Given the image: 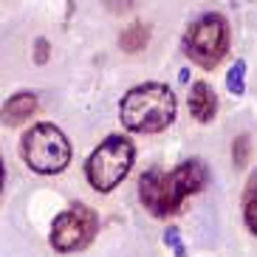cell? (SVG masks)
Returning <instances> with one entry per match:
<instances>
[{
  "mask_svg": "<svg viewBox=\"0 0 257 257\" xmlns=\"http://www.w3.org/2000/svg\"><path fill=\"white\" fill-rule=\"evenodd\" d=\"M212 181L209 167L201 159H189L164 173V170H147L139 178V201L153 218H170L181 209L184 198L195 195Z\"/></svg>",
  "mask_w": 257,
  "mask_h": 257,
  "instance_id": "6da1fadb",
  "label": "cell"
},
{
  "mask_svg": "<svg viewBox=\"0 0 257 257\" xmlns=\"http://www.w3.org/2000/svg\"><path fill=\"white\" fill-rule=\"evenodd\" d=\"M175 113H178V102L173 91L161 82H144L130 88L119 105L121 127L142 136L167 130L175 121Z\"/></svg>",
  "mask_w": 257,
  "mask_h": 257,
  "instance_id": "7a4b0ae2",
  "label": "cell"
},
{
  "mask_svg": "<svg viewBox=\"0 0 257 257\" xmlns=\"http://www.w3.org/2000/svg\"><path fill=\"white\" fill-rule=\"evenodd\" d=\"M23 161L37 175H60L71 164V142L57 124L37 121L23 133L20 142Z\"/></svg>",
  "mask_w": 257,
  "mask_h": 257,
  "instance_id": "3957f363",
  "label": "cell"
},
{
  "mask_svg": "<svg viewBox=\"0 0 257 257\" xmlns=\"http://www.w3.org/2000/svg\"><path fill=\"white\" fill-rule=\"evenodd\" d=\"M136 159V147L127 136L110 133L99 142V147L85 161V175L96 192H113L130 175V167Z\"/></svg>",
  "mask_w": 257,
  "mask_h": 257,
  "instance_id": "277c9868",
  "label": "cell"
},
{
  "mask_svg": "<svg viewBox=\"0 0 257 257\" xmlns=\"http://www.w3.org/2000/svg\"><path fill=\"white\" fill-rule=\"evenodd\" d=\"M229 40H232V34H229L226 17L218 12H206V15L195 17L184 31V54L198 68L212 71L229 54Z\"/></svg>",
  "mask_w": 257,
  "mask_h": 257,
  "instance_id": "5b68a950",
  "label": "cell"
},
{
  "mask_svg": "<svg viewBox=\"0 0 257 257\" xmlns=\"http://www.w3.org/2000/svg\"><path fill=\"white\" fill-rule=\"evenodd\" d=\"M96 232H99V215L88 204H74L54 218L48 240H51L54 251L68 254V251H79L85 246H91Z\"/></svg>",
  "mask_w": 257,
  "mask_h": 257,
  "instance_id": "8992f818",
  "label": "cell"
},
{
  "mask_svg": "<svg viewBox=\"0 0 257 257\" xmlns=\"http://www.w3.org/2000/svg\"><path fill=\"white\" fill-rule=\"evenodd\" d=\"M187 107H189V116L198 121V124H209L215 116H218V93L206 79H198L192 82L189 88V96H187Z\"/></svg>",
  "mask_w": 257,
  "mask_h": 257,
  "instance_id": "52a82bcc",
  "label": "cell"
},
{
  "mask_svg": "<svg viewBox=\"0 0 257 257\" xmlns=\"http://www.w3.org/2000/svg\"><path fill=\"white\" fill-rule=\"evenodd\" d=\"M37 93L31 91H20L15 93V96H9L6 102H3V107H0V121L6 124V127H17V124H23V121H29L31 116L37 113Z\"/></svg>",
  "mask_w": 257,
  "mask_h": 257,
  "instance_id": "ba28073f",
  "label": "cell"
},
{
  "mask_svg": "<svg viewBox=\"0 0 257 257\" xmlns=\"http://www.w3.org/2000/svg\"><path fill=\"white\" fill-rule=\"evenodd\" d=\"M147 43H150V26L147 23H130L119 34V46H121V51H127V54L144 51Z\"/></svg>",
  "mask_w": 257,
  "mask_h": 257,
  "instance_id": "9c48e42d",
  "label": "cell"
},
{
  "mask_svg": "<svg viewBox=\"0 0 257 257\" xmlns=\"http://www.w3.org/2000/svg\"><path fill=\"white\" fill-rule=\"evenodd\" d=\"M243 218H246V226L251 229V234H257V175L251 178L246 198H243Z\"/></svg>",
  "mask_w": 257,
  "mask_h": 257,
  "instance_id": "30bf717a",
  "label": "cell"
},
{
  "mask_svg": "<svg viewBox=\"0 0 257 257\" xmlns=\"http://www.w3.org/2000/svg\"><path fill=\"white\" fill-rule=\"evenodd\" d=\"M226 91L234 93V96H243L246 93V62L234 60V65L226 74Z\"/></svg>",
  "mask_w": 257,
  "mask_h": 257,
  "instance_id": "8fae6325",
  "label": "cell"
},
{
  "mask_svg": "<svg viewBox=\"0 0 257 257\" xmlns=\"http://www.w3.org/2000/svg\"><path fill=\"white\" fill-rule=\"evenodd\" d=\"M249 156H251V139L246 136V133L234 136V142H232V161H234V167L243 170V167L249 164Z\"/></svg>",
  "mask_w": 257,
  "mask_h": 257,
  "instance_id": "7c38bea8",
  "label": "cell"
},
{
  "mask_svg": "<svg viewBox=\"0 0 257 257\" xmlns=\"http://www.w3.org/2000/svg\"><path fill=\"white\" fill-rule=\"evenodd\" d=\"M164 246H170V249L175 251V257H187V249L181 246V232H178L175 226H170L164 232Z\"/></svg>",
  "mask_w": 257,
  "mask_h": 257,
  "instance_id": "4fadbf2b",
  "label": "cell"
},
{
  "mask_svg": "<svg viewBox=\"0 0 257 257\" xmlns=\"http://www.w3.org/2000/svg\"><path fill=\"white\" fill-rule=\"evenodd\" d=\"M105 3L107 12H113V15H127L133 9L139 6V0H102Z\"/></svg>",
  "mask_w": 257,
  "mask_h": 257,
  "instance_id": "5bb4252c",
  "label": "cell"
},
{
  "mask_svg": "<svg viewBox=\"0 0 257 257\" xmlns=\"http://www.w3.org/2000/svg\"><path fill=\"white\" fill-rule=\"evenodd\" d=\"M48 57H51V43L46 37H37L34 40V62L37 65H46Z\"/></svg>",
  "mask_w": 257,
  "mask_h": 257,
  "instance_id": "9a60e30c",
  "label": "cell"
},
{
  "mask_svg": "<svg viewBox=\"0 0 257 257\" xmlns=\"http://www.w3.org/2000/svg\"><path fill=\"white\" fill-rule=\"evenodd\" d=\"M178 82H184V85L189 82V68H181V74H178Z\"/></svg>",
  "mask_w": 257,
  "mask_h": 257,
  "instance_id": "2e32d148",
  "label": "cell"
},
{
  "mask_svg": "<svg viewBox=\"0 0 257 257\" xmlns=\"http://www.w3.org/2000/svg\"><path fill=\"white\" fill-rule=\"evenodd\" d=\"M3 178H6V170H3V159H0V189H3Z\"/></svg>",
  "mask_w": 257,
  "mask_h": 257,
  "instance_id": "e0dca14e",
  "label": "cell"
}]
</instances>
